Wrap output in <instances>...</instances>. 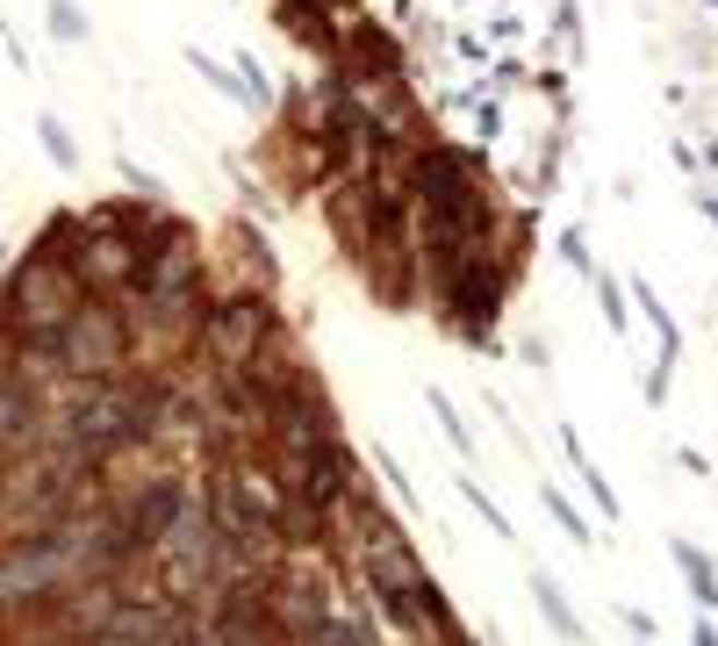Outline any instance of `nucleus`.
<instances>
[{"label":"nucleus","mask_w":718,"mask_h":646,"mask_svg":"<svg viewBox=\"0 0 718 646\" xmlns=\"http://www.w3.org/2000/svg\"><path fill=\"white\" fill-rule=\"evenodd\" d=\"M51 29L65 36V44H80V36H86V22H80V8H72V0H51Z\"/></svg>","instance_id":"obj_2"},{"label":"nucleus","mask_w":718,"mask_h":646,"mask_svg":"<svg viewBox=\"0 0 718 646\" xmlns=\"http://www.w3.org/2000/svg\"><path fill=\"white\" fill-rule=\"evenodd\" d=\"M36 130H44V144H51V158L65 166V158H72V136L58 130V116H36Z\"/></svg>","instance_id":"obj_3"},{"label":"nucleus","mask_w":718,"mask_h":646,"mask_svg":"<svg viewBox=\"0 0 718 646\" xmlns=\"http://www.w3.org/2000/svg\"><path fill=\"white\" fill-rule=\"evenodd\" d=\"M266 331H274V316H266V302H252V295H238V302H223L216 316H202V345L223 359V367H244V359L266 345Z\"/></svg>","instance_id":"obj_1"}]
</instances>
